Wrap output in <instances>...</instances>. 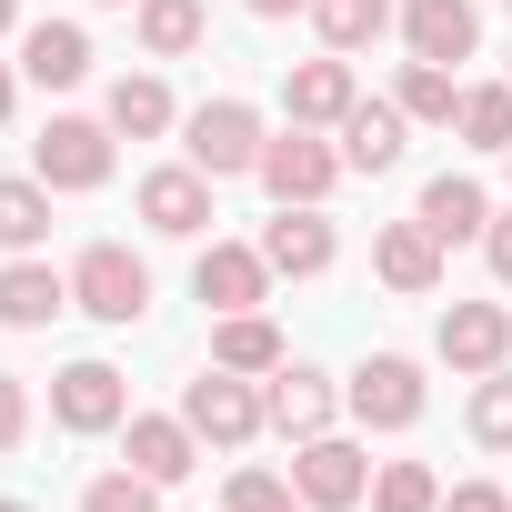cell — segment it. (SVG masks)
<instances>
[{"instance_id":"cell-1","label":"cell","mask_w":512,"mask_h":512,"mask_svg":"<svg viewBox=\"0 0 512 512\" xmlns=\"http://www.w3.org/2000/svg\"><path fill=\"white\" fill-rule=\"evenodd\" d=\"M71 312H91V322L131 332V322L151 312V262H141L131 241H91L81 262H71Z\"/></svg>"},{"instance_id":"cell-2","label":"cell","mask_w":512,"mask_h":512,"mask_svg":"<svg viewBox=\"0 0 512 512\" xmlns=\"http://www.w3.org/2000/svg\"><path fill=\"white\" fill-rule=\"evenodd\" d=\"M181 422L211 442V452H241V442H262L272 432V402H262V382L251 372H201V382H181Z\"/></svg>"},{"instance_id":"cell-3","label":"cell","mask_w":512,"mask_h":512,"mask_svg":"<svg viewBox=\"0 0 512 512\" xmlns=\"http://www.w3.org/2000/svg\"><path fill=\"white\" fill-rule=\"evenodd\" d=\"M262 141H272V131H262V111L231 101V91H221V101H201V111L181 121V161H191V171H211V181L262 171Z\"/></svg>"},{"instance_id":"cell-4","label":"cell","mask_w":512,"mask_h":512,"mask_svg":"<svg viewBox=\"0 0 512 512\" xmlns=\"http://www.w3.org/2000/svg\"><path fill=\"white\" fill-rule=\"evenodd\" d=\"M342 402H352V422H362V432H412V422H422V402H432V382H422V362H412V352H372V362L342 382Z\"/></svg>"},{"instance_id":"cell-5","label":"cell","mask_w":512,"mask_h":512,"mask_svg":"<svg viewBox=\"0 0 512 512\" xmlns=\"http://www.w3.org/2000/svg\"><path fill=\"white\" fill-rule=\"evenodd\" d=\"M251 181H262L272 201H332V181H342V141H322V131H272L262 141V171H251Z\"/></svg>"},{"instance_id":"cell-6","label":"cell","mask_w":512,"mask_h":512,"mask_svg":"<svg viewBox=\"0 0 512 512\" xmlns=\"http://www.w3.org/2000/svg\"><path fill=\"white\" fill-rule=\"evenodd\" d=\"M111 141H121L111 121H81V111H61V121L31 141V171H41L51 191H101V181H111Z\"/></svg>"},{"instance_id":"cell-7","label":"cell","mask_w":512,"mask_h":512,"mask_svg":"<svg viewBox=\"0 0 512 512\" xmlns=\"http://www.w3.org/2000/svg\"><path fill=\"white\" fill-rule=\"evenodd\" d=\"M292 482L312 512H352V502H372V452L342 432H312V442H292Z\"/></svg>"},{"instance_id":"cell-8","label":"cell","mask_w":512,"mask_h":512,"mask_svg":"<svg viewBox=\"0 0 512 512\" xmlns=\"http://www.w3.org/2000/svg\"><path fill=\"white\" fill-rule=\"evenodd\" d=\"M272 262H262V241H211L201 262H191V292H201V312L221 322V312H262L272 302Z\"/></svg>"},{"instance_id":"cell-9","label":"cell","mask_w":512,"mask_h":512,"mask_svg":"<svg viewBox=\"0 0 512 512\" xmlns=\"http://www.w3.org/2000/svg\"><path fill=\"white\" fill-rule=\"evenodd\" d=\"M332 251H342V231L322 221V201H272V221H262V262H272L282 282H322Z\"/></svg>"},{"instance_id":"cell-10","label":"cell","mask_w":512,"mask_h":512,"mask_svg":"<svg viewBox=\"0 0 512 512\" xmlns=\"http://www.w3.org/2000/svg\"><path fill=\"white\" fill-rule=\"evenodd\" d=\"M432 352L452 362V372H502L512 362V302H452L442 322H432Z\"/></svg>"},{"instance_id":"cell-11","label":"cell","mask_w":512,"mask_h":512,"mask_svg":"<svg viewBox=\"0 0 512 512\" xmlns=\"http://www.w3.org/2000/svg\"><path fill=\"white\" fill-rule=\"evenodd\" d=\"M141 221L161 231V241H201L211 231V171H191V161H161V171H141Z\"/></svg>"},{"instance_id":"cell-12","label":"cell","mask_w":512,"mask_h":512,"mask_svg":"<svg viewBox=\"0 0 512 512\" xmlns=\"http://www.w3.org/2000/svg\"><path fill=\"white\" fill-rule=\"evenodd\" d=\"M51 422L61 432H121L131 422V382L111 362H71V372H51Z\"/></svg>"},{"instance_id":"cell-13","label":"cell","mask_w":512,"mask_h":512,"mask_svg":"<svg viewBox=\"0 0 512 512\" xmlns=\"http://www.w3.org/2000/svg\"><path fill=\"white\" fill-rule=\"evenodd\" d=\"M71 312V272H51L41 251H11L0 262V332H51Z\"/></svg>"},{"instance_id":"cell-14","label":"cell","mask_w":512,"mask_h":512,"mask_svg":"<svg viewBox=\"0 0 512 512\" xmlns=\"http://www.w3.org/2000/svg\"><path fill=\"white\" fill-rule=\"evenodd\" d=\"M362 101V81H352V61L342 51H322V61H292L282 71V111L302 121V131H342V111Z\"/></svg>"},{"instance_id":"cell-15","label":"cell","mask_w":512,"mask_h":512,"mask_svg":"<svg viewBox=\"0 0 512 512\" xmlns=\"http://www.w3.org/2000/svg\"><path fill=\"white\" fill-rule=\"evenodd\" d=\"M121 462H131V472H151V482L171 492V482H191L201 432H191L181 412H131V422H121Z\"/></svg>"},{"instance_id":"cell-16","label":"cell","mask_w":512,"mask_h":512,"mask_svg":"<svg viewBox=\"0 0 512 512\" xmlns=\"http://www.w3.org/2000/svg\"><path fill=\"white\" fill-rule=\"evenodd\" d=\"M372 272H382V292L432 302V292H442V241H432L422 221H382V231H372Z\"/></svg>"},{"instance_id":"cell-17","label":"cell","mask_w":512,"mask_h":512,"mask_svg":"<svg viewBox=\"0 0 512 512\" xmlns=\"http://www.w3.org/2000/svg\"><path fill=\"white\" fill-rule=\"evenodd\" d=\"M472 41H482V11H472V0H402V51H412V61L462 71Z\"/></svg>"},{"instance_id":"cell-18","label":"cell","mask_w":512,"mask_h":512,"mask_svg":"<svg viewBox=\"0 0 512 512\" xmlns=\"http://www.w3.org/2000/svg\"><path fill=\"white\" fill-rule=\"evenodd\" d=\"M262 402H272V432H282V442H312V432H332V412H342L332 372H312V362H282V372L262 382Z\"/></svg>"},{"instance_id":"cell-19","label":"cell","mask_w":512,"mask_h":512,"mask_svg":"<svg viewBox=\"0 0 512 512\" xmlns=\"http://www.w3.org/2000/svg\"><path fill=\"white\" fill-rule=\"evenodd\" d=\"M412 221H422L442 251H452V241H482V231H492V191H482L472 171H442V181H422V211H412Z\"/></svg>"},{"instance_id":"cell-20","label":"cell","mask_w":512,"mask_h":512,"mask_svg":"<svg viewBox=\"0 0 512 512\" xmlns=\"http://www.w3.org/2000/svg\"><path fill=\"white\" fill-rule=\"evenodd\" d=\"M211 362H221V372H251V382H272V372L292 362V342H282L272 312H221V322H211Z\"/></svg>"},{"instance_id":"cell-21","label":"cell","mask_w":512,"mask_h":512,"mask_svg":"<svg viewBox=\"0 0 512 512\" xmlns=\"http://www.w3.org/2000/svg\"><path fill=\"white\" fill-rule=\"evenodd\" d=\"M21 81H41V91L91 81V31H81V21H31V31H21Z\"/></svg>"},{"instance_id":"cell-22","label":"cell","mask_w":512,"mask_h":512,"mask_svg":"<svg viewBox=\"0 0 512 512\" xmlns=\"http://www.w3.org/2000/svg\"><path fill=\"white\" fill-rule=\"evenodd\" d=\"M101 121H111L121 141H161V131L181 121V101H171V81H161V71H121V81H111V101H101Z\"/></svg>"},{"instance_id":"cell-23","label":"cell","mask_w":512,"mask_h":512,"mask_svg":"<svg viewBox=\"0 0 512 512\" xmlns=\"http://www.w3.org/2000/svg\"><path fill=\"white\" fill-rule=\"evenodd\" d=\"M402 131H412L402 101H352L342 131H332V141H342V171H392V161H402Z\"/></svg>"},{"instance_id":"cell-24","label":"cell","mask_w":512,"mask_h":512,"mask_svg":"<svg viewBox=\"0 0 512 512\" xmlns=\"http://www.w3.org/2000/svg\"><path fill=\"white\" fill-rule=\"evenodd\" d=\"M312 31H322V51H372L382 31H402V11H392V0H312Z\"/></svg>"},{"instance_id":"cell-25","label":"cell","mask_w":512,"mask_h":512,"mask_svg":"<svg viewBox=\"0 0 512 512\" xmlns=\"http://www.w3.org/2000/svg\"><path fill=\"white\" fill-rule=\"evenodd\" d=\"M392 101H402V121H432V131H452V111H462V71H442V61H402Z\"/></svg>"},{"instance_id":"cell-26","label":"cell","mask_w":512,"mask_h":512,"mask_svg":"<svg viewBox=\"0 0 512 512\" xmlns=\"http://www.w3.org/2000/svg\"><path fill=\"white\" fill-rule=\"evenodd\" d=\"M201 31H211L201 0H141V51H151V61H191Z\"/></svg>"},{"instance_id":"cell-27","label":"cell","mask_w":512,"mask_h":512,"mask_svg":"<svg viewBox=\"0 0 512 512\" xmlns=\"http://www.w3.org/2000/svg\"><path fill=\"white\" fill-rule=\"evenodd\" d=\"M452 131H462L472 151H512V81H462Z\"/></svg>"},{"instance_id":"cell-28","label":"cell","mask_w":512,"mask_h":512,"mask_svg":"<svg viewBox=\"0 0 512 512\" xmlns=\"http://www.w3.org/2000/svg\"><path fill=\"white\" fill-rule=\"evenodd\" d=\"M51 241V181H0V251H41Z\"/></svg>"},{"instance_id":"cell-29","label":"cell","mask_w":512,"mask_h":512,"mask_svg":"<svg viewBox=\"0 0 512 512\" xmlns=\"http://www.w3.org/2000/svg\"><path fill=\"white\" fill-rule=\"evenodd\" d=\"M372 512H442V472L432 462H372Z\"/></svg>"},{"instance_id":"cell-30","label":"cell","mask_w":512,"mask_h":512,"mask_svg":"<svg viewBox=\"0 0 512 512\" xmlns=\"http://www.w3.org/2000/svg\"><path fill=\"white\" fill-rule=\"evenodd\" d=\"M221 512H312V502H302V482H292V472L241 462V472H231V492H221Z\"/></svg>"},{"instance_id":"cell-31","label":"cell","mask_w":512,"mask_h":512,"mask_svg":"<svg viewBox=\"0 0 512 512\" xmlns=\"http://www.w3.org/2000/svg\"><path fill=\"white\" fill-rule=\"evenodd\" d=\"M472 442L482 452H512V362L472 382Z\"/></svg>"},{"instance_id":"cell-32","label":"cell","mask_w":512,"mask_h":512,"mask_svg":"<svg viewBox=\"0 0 512 512\" xmlns=\"http://www.w3.org/2000/svg\"><path fill=\"white\" fill-rule=\"evenodd\" d=\"M81 512H161V482H151V472H131V462H121V472H101V482H91V492H81Z\"/></svg>"},{"instance_id":"cell-33","label":"cell","mask_w":512,"mask_h":512,"mask_svg":"<svg viewBox=\"0 0 512 512\" xmlns=\"http://www.w3.org/2000/svg\"><path fill=\"white\" fill-rule=\"evenodd\" d=\"M21 432H31V382L0 372V452H21Z\"/></svg>"},{"instance_id":"cell-34","label":"cell","mask_w":512,"mask_h":512,"mask_svg":"<svg viewBox=\"0 0 512 512\" xmlns=\"http://www.w3.org/2000/svg\"><path fill=\"white\" fill-rule=\"evenodd\" d=\"M442 512H512V492H502V482H452Z\"/></svg>"},{"instance_id":"cell-35","label":"cell","mask_w":512,"mask_h":512,"mask_svg":"<svg viewBox=\"0 0 512 512\" xmlns=\"http://www.w3.org/2000/svg\"><path fill=\"white\" fill-rule=\"evenodd\" d=\"M482 251H492V282L512 292V211H492V231H482Z\"/></svg>"},{"instance_id":"cell-36","label":"cell","mask_w":512,"mask_h":512,"mask_svg":"<svg viewBox=\"0 0 512 512\" xmlns=\"http://www.w3.org/2000/svg\"><path fill=\"white\" fill-rule=\"evenodd\" d=\"M251 21H292V11H312V0H241Z\"/></svg>"},{"instance_id":"cell-37","label":"cell","mask_w":512,"mask_h":512,"mask_svg":"<svg viewBox=\"0 0 512 512\" xmlns=\"http://www.w3.org/2000/svg\"><path fill=\"white\" fill-rule=\"evenodd\" d=\"M11 101H21V81H11V61H0V131H11Z\"/></svg>"},{"instance_id":"cell-38","label":"cell","mask_w":512,"mask_h":512,"mask_svg":"<svg viewBox=\"0 0 512 512\" xmlns=\"http://www.w3.org/2000/svg\"><path fill=\"white\" fill-rule=\"evenodd\" d=\"M11 31H21V0H0V41H11Z\"/></svg>"},{"instance_id":"cell-39","label":"cell","mask_w":512,"mask_h":512,"mask_svg":"<svg viewBox=\"0 0 512 512\" xmlns=\"http://www.w3.org/2000/svg\"><path fill=\"white\" fill-rule=\"evenodd\" d=\"M101 11H141V0H101Z\"/></svg>"},{"instance_id":"cell-40","label":"cell","mask_w":512,"mask_h":512,"mask_svg":"<svg viewBox=\"0 0 512 512\" xmlns=\"http://www.w3.org/2000/svg\"><path fill=\"white\" fill-rule=\"evenodd\" d=\"M0 512H31V502H0Z\"/></svg>"},{"instance_id":"cell-41","label":"cell","mask_w":512,"mask_h":512,"mask_svg":"<svg viewBox=\"0 0 512 512\" xmlns=\"http://www.w3.org/2000/svg\"><path fill=\"white\" fill-rule=\"evenodd\" d=\"M502 161H512V151H502Z\"/></svg>"}]
</instances>
